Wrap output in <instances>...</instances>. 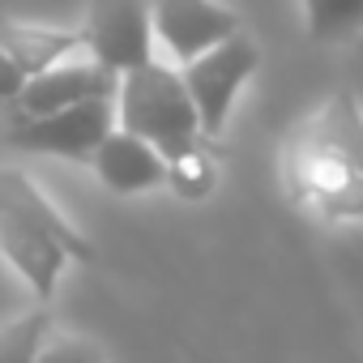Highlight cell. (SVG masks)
Instances as JSON below:
<instances>
[{"label": "cell", "mask_w": 363, "mask_h": 363, "mask_svg": "<svg viewBox=\"0 0 363 363\" xmlns=\"http://www.w3.org/2000/svg\"><path fill=\"white\" fill-rule=\"evenodd\" d=\"M0 257L22 274L39 303L56 299L65 265L99 261L94 244L48 201V193L26 171L9 167H0Z\"/></svg>", "instance_id": "1"}, {"label": "cell", "mask_w": 363, "mask_h": 363, "mask_svg": "<svg viewBox=\"0 0 363 363\" xmlns=\"http://www.w3.org/2000/svg\"><path fill=\"white\" fill-rule=\"evenodd\" d=\"M116 128L150 141L162 158H175L201 141H210V133L197 120V107L184 90L179 69L150 60L133 73L120 77L116 90Z\"/></svg>", "instance_id": "2"}, {"label": "cell", "mask_w": 363, "mask_h": 363, "mask_svg": "<svg viewBox=\"0 0 363 363\" xmlns=\"http://www.w3.org/2000/svg\"><path fill=\"white\" fill-rule=\"evenodd\" d=\"M282 179L299 210H312L325 223H363V171L350 162L286 137Z\"/></svg>", "instance_id": "3"}, {"label": "cell", "mask_w": 363, "mask_h": 363, "mask_svg": "<svg viewBox=\"0 0 363 363\" xmlns=\"http://www.w3.org/2000/svg\"><path fill=\"white\" fill-rule=\"evenodd\" d=\"M261 69V48L240 30L223 43H214L210 52H201L197 60L179 65V77H184V90L197 107V120L210 137H218L231 120V107L240 99V90L248 86V77Z\"/></svg>", "instance_id": "4"}, {"label": "cell", "mask_w": 363, "mask_h": 363, "mask_svg": "<svg viewBox=\"0 0 363 363\" xmlns=\"http://www.w3.org/2000/svg\"><path fill=\"white\" fill-rule=\"evenodd\" d=\"M111 128H116V99H94V103L65 107V111H48V116L5 120V141L22 154L90 162V154L103 145Z\"/></svg>", "instance_id": "5"}, {"label": "cell", "mask_w": 363, "mask_h": 363, "mask_svg": "<svg viewBox=\"0 0 363 363\" xmlns=\"http://www.w3.org/2000/svg\"><path fill=\"white\" fill-rule=\"evenodd\" d=\"M82 52L116 77L154 60L150 0H86Z\"/></svg>", "instance_id": "6"}, {"label": "cell", "mask_w": 363, "mask_h": 363, "mask_svg": "<svg viewBox=\"0 0 363 363\" xmlns=\"http://www.w3.org/2000/svg\"><path fill=\"white\" fill-rule=\"evenodd\" d=\"M150 26L154 43L175 65H189L214 43L240 35V18L218 0H150Z\"/></svg>", "instance_id": "7"}, {"label": "cell", "mask_w": 363, "mask_h": 363, "mask_svg": "<svg viewBox=\"0 0 363 363\" xmlns=\"http://www.w3.org/2000/svg\"><path fill=\"white\" fill-rule=\"evenodd\" d=\"M120 90V77L103 65H94L90 56L86 60H60L56 69H43L35 77H26L18 103L9 107L5 120H18V116H48V111H65V107H77V103H94V99H116Z\"/></svg>", "instance_id": "8"}, {"label": "cell", "mask_w": 363, "mask_h": 363, "mask_svg": "<svg viewBox=\"0 0 363 363\" xmlns=\"http://www.w3.org/2000/svg\"><path fill=\"white\" fill-rule=\"evenodd\" d=\"M86 167L94 171V179H99L103 189H111L120 197L167 189V158L150 141H141V137H133L124 128H111L103 137V145L90 154Z\"/></svg>", "instance_id": "9"}, {"label": "cell", "mask_w": 363, "mask_h": 363, "mask_svg": "<svg viewBox=\"0 0 363 363\" xmlns=\"http://www.w3.org/2000/svg\"><path fill=\"white\" fill-rule=\"evenodd\" d=\"M291 137L312 145V150H325V154L350 162L354 171H363V107H359L354 90H346V86L333 90L329 103L316 116H308Z\"/></svg>", "instance_id": "10"}, {"label": "cell", "mask_w": 363, "mask_h": 363, "mask_svg": "<svg viewBox=\"0 0 363 363\" xmlns=\"http://www.w3.org/2000/svg\"><path fill=\"white\" fill-rule=\"evenodd\" d=\"M0 52H5L26 77L56 69L60 60L82 52V30H52V26H30V22H13L0 18Z\"/></svg>", "instance_id": "11"}, {"label": "cell", "mask_w": 363, "mask_h": 363, "mask_svg": "<svg viewBox=\"0 0 363 363\" xmlns=\"http://www.w3.org/2000/svg\"><path fill=\"white\" fill-rule=\"evenodd\" d=\"M218 162H223V150H218V137L184 150V154H175L167 158V189L175 197H184V201H201L214 193L218 184Z\"/></svg>", "instance_id": "12"}, {"label": "cell", "mask_w": 363, "mask_h": 363, "mask_svg": "<svg viewBox=\"0 0 363 363\" xmlns=\"http://www.w3.org/2000/svg\"><path fill=\"white\" fill-rule=\"evenodd\" d=\"M312 43H342L363 30V0H299Z\"/></svg>", "instance_id": "13"}, {"label": "cell", "mask_w": 363, "mask_h": 363, "mask_svg": "<svg viewBox=\"0 0 363 363\" xmlns=\"http://www.w3.org/2000/svg\"><path fill=\"white\" fill-rule=\"evenodd\" d=\"M48 337H52L48 303L5 320V325H0V363H35V354L48 346Z\"/></svg>", "instance_id": "14"}, {"label": "cell", "mask_w": 363, "mask_h": 363, "mask_svg": "<svg viewBox=\"0 0 363 363\" xmlns=\"http://www.w3.org/2000/svg\"><path fill=\"white\" fill-rule=\"evenodd\" d=\"M35 363H107V354L90 337H48V346L35 354Z\"/></svg>", "instance_id": "15"}, {"label": "cell", "mask_w": 363, "mask_h": 363, "mask_svg": "<svg viewBox=\"0 0 363 363\" xmlns=\"http://www.w3.org/2000/svg\"><path fill=\"white\" fill-rule=\"evenodd\" d=\"M22 86H26V73H22L5 52H0V116H9V107L18 103Z\"/></svg>", "instance_id": "16"}]
</instances>
